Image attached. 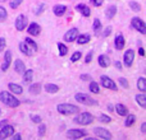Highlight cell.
<instances>
[{"label":"cell","instance_id":"cell-3","mask_svg":"<svg viewBox=\"0 0 146 140\" xmlns=\"http://www.w3.org/2000/svg\"><path fill=\"white\" fill-rule=\"evenodd\" d=\"M74 99L77 101V102L82 103V105H86V106H95L98 105V102H96L94 98H91L88 94H85V93H77V94L74 96Z\"/></svg>","mask_w":146,"mask_h":140},{"label":"cell","instance_id":"cell-25","mask_svg":"<svg viewBox=\"0 0 146 140\" xmlns=\"http://www.w3.org/2000/svg\"><path fill=\"white\" fill-rule=\"evenodd\" d=\"M33 78V70L28 69V70H25L23 73V79H25V83H30Z\"/></svg>","mask_w":146,"mask_h":140},{"label":"cell","instance_id":"cell-36","mask_svg":"<svg viewBox=\"0 0 146 140\" xmlns=\"http://www.w3.org/2000/svg\"><path fill=\"white\" fill-rule=\"evenodd\" d=\"M7 17H8V13H7V10H5L3 7H0V22H3V20H5V19H7Z\"/></svg>","mask_w":146,"mask_h":140},{"label":"cell","instance_id":"cell-48","mask_svg":"<svg viewBox=\"0 0 146 140\" xmlns=\"http://www.w3.org/2000/svg\"><path fill=\"white\" fill-rule=\"evenodd\" d=\"M81 79H82L83 82H88V80H91V77L88 74H82L81 75Z\"/></svg>","mask_w":146,"mask_h":140},{"label":"cell","instance_id":"cell-18","mask_svg":"<svg viewBox=\"0 0 146 140\" xmlns=\"http://www.w3.org/2000/svg\"><path fill=\"white\" fill-rule=\"evenodd\" d=\"M99 65H100L101 68H108V66L110 65V60H109L108 56H105V55L99 56Z\"/></svg>","mask_w":146,"mask_h":140},{"label":"cell","instance_id":"cell-21","mask_svg":"<svg viewBox=\"0 0 146 140\" xmlns=\"http://www.w3.org/2000/svg\"><path fill=\"white\" fill-rule=\"evenodd\" d=\"M115 111L118 115L121 116H126L127 113H128V110H127V107L124 105H122V103H118V105H115Z\"/></svg>","mask_w":146,"mask_h":140},{"label":"cell","instance_id":"cell-13","mask_svg":"<svg viewBox=\"0 0 146 140\" xmlns=\"http://www.w3.org/2000/svg\"><path fill=\"white\" fill-rule=\"evenodd\" d=\"M12 64V52L10 51H7L4 55V61H3V65H1V70L3 71H7L8 68Z\"/></svg>","mask_w":146,"mask_h":140},{"label":"cell","instance_id":"cell-9","mask_svg":"<svg viewBox=\"0 0 146 140\" xmlns=\"http://www.w3.org/2000/svg\"><path fill=\"white\" fill-rule=\"evenodd\" d=\"M133 60H135V51L133 50H127L126 52H124V55H123L124 65H126L127 68L132 66V64H133Z\"/></svg>","mask_w":146,"mask_h":140},{"label":"cell","instance_id":"cell-26","mask_svg":"<svg viewBox=\"0 0 146 140\" xmlns=\"http://www.w3.org/2000/svg\"><path fill=\"white\" fill-rule=\"evenodd\" d=\"M136 102L141 106L142 108L146 107V96L145 94H137L136 96Z\"/></svg>","mask_w":146,"mask_h":140},{"label":"cell","instance_id":"cell-40","mask_svg":"<svg viewBox=\"0 0 146 140\" xmlns=\"http://www.w3.org/2000/svg\"><path fill=\"white\" fill-rule=\"evenodd\" d=\"M100 121L101 122H104V124H109L111 121V118L109 117V116H105V115H101L100 116Z\"/></svg>","mask_w":146,"mask_h":140},{"label":"cell","instance_id":"cell-11","mask_svg":"<svg viewBox=\"0 0 146 140\" xmlns=\"http://www.w3.org/2000/svg\"><path fill=\"white\" fill-rule=\"evenodd\" d=\"M26 27H27V18H26V15L19 14L15 19V28L18 31H23Z\"/></svg>","mask_w":146,"mask_h":140},{"label":"cell","instance_id":"cell-51","mask_svg":"<svg viewBox=\"0 0 146 140\" xmlns=\"http://www.w3.org/2000/svg\"><path fill=\"white\" fill-rule=\"evenodd\" d=\"M13 139H14V140H21V135H19V134H15V135H14V134H13Z\"/></svg>","mask_w":146,"mask_h":140},{"label":"cell","instance_id":"cell-45","mask_svg":"<svg viewBox=\"0 0 146 140\" xmlns=\"http://www.w3.org/2000/svg\"><path fill=\"white\" fill-rule=\"evenodd\" d=\"M91 3H92L95 7H101L104 3V0H91Z\"/></svg>","mask_w":146,"mask_h":140},{"label":"cell","instance_id":"cell-27","mask_svg":"<svg viewBox=\"0 0 146 140\" xmlns=\"http://www.w3.org/2000/svg\"><path fill=\"white\" fill-rule=\"evenodd\" d=\"M40 92H41V84H38V83H35V84H32L30 87L31 94H38Z\"/></svg>","mask_w":146,"mask_h":140},{"label":"cell","instance_id":"cell-37","mask_svg":"<svg viewBox=\"0 0 146 140\" xmlns=\"http://www.w3.org/2000/svg\"><path fill=\"white\" fill-rule=\"evenodd\" d=\"M22 1L23 0H10V8H12V9H17Z\"/></svg>","mask_w":146,"mask_h":140},{"label":"cell","instance_id":"cell-23","mask_svg":"<svg viewBox=\"0 0 146 140\" xmlns=\"http://www.w3.org/2000/svg\"><path fill=\"white\" fill-rule=\"evenodd\" d=\"M8 87H9V89L12 90L13 93H15V94H21V93L23 92L22 87H21V85H18V84H15V83H9V85H8Z\"/></svg>","mask_w":146,"mask_h":140},{"label":"cell","instance_id":"cell-1","mask_svg":"<svg viewBox=\"0 0 146 140\" xmlns=\"http://www.w3.org/2000/svg\"><path fill=\"white\" fill-rule=\"evenodd\" d=\"M0 101H1L4 105L9 106V107H18V106L21 105L19 99H17L15 97H13L10 93L5 92V90L0 92Z\"/></svg>","mask_w":146,"mask_h":140},{"label":"cell","instance_id":"cell-4","mask_svg":"<svg viewBox=\"0 0 146 140\" xmlns=\"http://www.w3.org/2000/svg\"><path fill=\"white\" fill-rule=\"evenodd\" d=\"M74 121L77 124H80V125H90L94 121V116L88 112H82L74 118Z\"/></svg>","mask_w":146,"mask_h":140},{"label":"cell","instance_id":"cell-33","mask_svg":"<svg viewBox=\"0 0 146 140\" xmlns=\"http://www.w3.org/2000/svg\"><path fill=\"white\" fill-rule=\"evenodd\" d=\"M101 28H103V27H101L100 20H99V19L94 20V31H95V35H99V32H100Z\"/></svg>","mask_w":146,"mask_h":140},{"label":"cell","instance_id":"cell-43","mask_svg":"<svg viewBox=\"0 0 146 140\" xmlns=\"http://www.w3.org/2000/svg\"><path fill=\"white\" fill-rule=\"evenodd\" d=\"M31 120H32V122H35V124H40L41 122V117L40 116H37V115H35V116H31Z\"/></svg>","mask_w":146,"mask_h":140},{"label":"cell","instance_id":"cell-24","mask_svg":"<svg viewBox=\"0 0 146 140\" xmlns=\"http://www.w3.org/2000/svg\"><path fill=\"white\" fill-rule=\"evenodd\" d=\"M90 40H91V37H90V35H81L80 37L77 36V43H80V45H85V43H87V42H90Z\"/></svg>","mask_w":146,"mask_h":140},{"label":"cell","instance_id":"cell-30","mask_svg":"<svg viewBox=\"0 0 146 140\" xmlns=\"http://www.w3.org/2000/svg\"><path fill=\"white\" fill-rule=\"evenodd\" d=\"M58 48H59V55L60 56H66L67 52H68V47H67L64 43H62V42L58 43Z\"/></svg>","mask_w":146,"mask_h":140},{"label":"cell","instance_id":"cell-7","mask_svg":"<svg viewBox=\"0 0 146 140\" xmlns=\"http://www.w3.org/2000/svg\"><path fill=\"white\" fill-rule=\"evenodd\" d=\"M13 134H14V128L10 125H4L1 128V130H0V140H4L7 138H9V136H12Z\"/></svg>","mask_w":146,"mask_h":140},{"label":"cell","instance_id":"cell-8","mask_svg":"<svg viewBox=\"0 0 146 140\" xmlns=\"http://www.w3.org/2000/svg\"><path fill=\"white\" fill-rule=\"evenodd\" d=\"M67 136L69 139H81L86 136V131L81 130V129H72V130H68L67 133Z\"/></svg>","mask_w":146,"mask_h":140},{"label":"cell","instance_id":"cell-31","mask_svg":"<svg viewBox=\"0 0 146 140\" xmlns=\"http://www.w3.org/2000/svg\"><path fill=\"white\" fill-rule=\"evenodd\" d=\"M137 87H139V89L141 90V92H146V79L144 77L139 79V82H137Z\"/></svg>","mask_w":146,"mask_h":140},{"label":"cell","instance_id":"cell-34","mask_svg":"<svg viewBox=\"0 0 146 140\" xmlns=\"http://www.w3.org/2000/svg\"><path fill=\"white\" fill-rule=\"evenodd\" d=\"M90 90H91L92 93H99V92H100L98 83H96V82H91V83H90Z\"/></svg>","mask_w":146,"mask_h":140},{"label":"cell","instance_id":"cell-5","mask_svg":"<svg viewBox=\"0 0 146 140\" xmlns=\"http://www.w3.org/2000/svg\"><path fill=\"white\" fill-rule=\"evenodd\" d=\"M131 24H132V27L136 28L140 33L146 35V24H145V22L141 19V18H133L132 22H131Z\"/></svg>","mask_w":146,"mask_h":140},{"label":"cell","instance_id":"cell-47","mask_svg":"<svg viewBox=\"0 0 146 140\" xmlns=\"http://www.w3.org/2000/svg\"><path fill=\"white\" fill-rule=\"evenodd\" d=\"M110 33H111V27H106V29L104 31L103 36H104V37H108V36L110 35Z\"/></svg>","mask_w":146,"mask_h":140},{"label":"cell","instance_id":"cell-12","mask_svg":"<svg viewBox=\"0 0 146 140\" xmlns=\"http://www.w3.org/2000/svg\"><path fill=\"white\" fill-rule=\"evenodd\" d=\"M77 36H78L77 28H71V29L64 35V41H67V42H73V41L77 38Z\"/></svg>","mask_w":146,"mask_h":140},{"label":"cell","instance_id":"cell-2","mask_svg":"<svg viewBox=\"0 0 146 140\" xmlns=\"http://www.w3.org/2000/svg\"><path fill=\"white\" fill-rule=\"evenodd\" d=\"M56 110H58L59 113L62 115H74L80 111V108L77 106H73V105H69V103H60V105L56 106Z\"/></svg>","mask_w":146,"mask_h":140},{"label":"cell","instance_id":"cell-54","mask_svg":"<svg viewBox=\"0 0 146 140\" xmlns=\"http://www.w3.org/2000/svg\"><path fill=\"white\" fill-rule=\"evenodd\" d=\"M0 115H1V110H0Z\"/></svg>","mask_w":146,"mask_h":140},{"label":"cell","instance_id":"cell-42","mask_svg":"<svg viewBox=\"0 0 146 140\" xmlns=\"http://www.w3.org/2000/svg\"><path fill=\"white\" fill-rule=\"evenodd\" d=\"M5 46H7V41H5L4 37H1V38H0V52H1V51L5 48Z\"/></svg>","mask_w":146,"mask_h":140},{"label":"cell","instance_id":"cell-35","mask_svg":"<svg viewBox=\"0 0 146 140\" xmlns=\"http://www.w3.org/2000/svg\"><path fill=\"white\" fill-rule=\"evenodd\" d=\"M129 7H131V9L135 10V12H140V10H141V5L136 1H131L129 3Z\"/></svg>","mask_w":146,"mask_h":140},{"label":"cell","instance_id":"cell-53","mask_svg":"<svg viewBox=\"0 0 146 140\" xmlns=\"http://www.w3.org/2000/svg\"><path fill=\"white\" fill-rule=\"evenodd\" d=\"M139 54H140V55H141V56H144V55H145V51H144V48H142V47H140Z\"/></svg>","mask_w":146,"mask_h":140},{"label":"cell","instance_id":"cell-20","mask_svg":"<svg viewBox=\"0 0 146 140\" xmlns=\"http://www.w3.org/2000/svg\"><path fill=\"white\" fill-rule=\"evenodd\" d=\"M14 69H15V71H17V73L23 74V73H25V70H26V66H25V64H23V61L22 60H15Z\"/></svg>","mask_w":146,"mask_h":140},{"label":"cell","instance_id":"cell-44","mask_svg":"<svg viewBox=\"0 0 146 140\" xmlns=\"http://www.w3.org/2000/svg\"><path fill=\"white\" fill-rule=\"evenodd\" d=\"M44 10H45V4H41V5H40V7H38V9H37V10H36V12H35V13H36V14H37V15H40V14H41V13H42V12H44Z\"/></svg>","mask_w":146,"mask_h":140},{"label":"cell","instance_id":"cell-39","mask_svg":"<svg viewBox=\"0 0 146 140\" xmlns=\"http://www.w3.org/2000/svg\"><path fill=\"white\" fill-rule=\"evenodd\" d=\"M46 131V126L44 125V124H41L40 126H38V136H42L44 134H45Z\"/></svg>","mask_w":146,"mask_h":140},{"label":"cell","instance_id":"cell-15","mask_svg":"<svg viewBox=\"0 0 146 140\" xmlns=\"http://www.w3.org/2000/svg\"><path fill=\"white\" fill-rule=\"evenodd\" d=\"M76 10H78L83 17H90V14H91L90 8H88L87 5H85V4H78L77 7H76Z\"/></svg>","mask_w":146,"mask_h":140},{"label":"cell","instance_id":"cell-6","mask_svg":"<svg viewBox=\"0 0 146 140\" xmlns=\"http://www.w3.org/2000/svg\"><path fill=\"white\" fill-rule=\"evenodd\" d=\"M100 83L104 88H108V89H111V90H117L115 82H113V80H111L109 77H106V75H101Z\"/></svg>","mask_w":146,"mask_h":140},{"label":"cell","instance_id":"cell-16","mask_svg":"<svg viewBox=\"0 0 146 140\" xmlns=\"http://www.w3.org/2000/svg\"><path fill=\"white\" fill-rule=\"evenodd\" d=\"M114 45H115L117 50H122V48L124 47V45H126V40H124L123 36H122V35L117 36L115 40H114Z\"/></svg>","mask_w":146,"mask_h":140},{"label":"cell","instance_id":"cell-22","mask_svg":"<svg viewBox=\"0 0 146 140\" xmlns=\"http://www.w3.org/2000/svg\"><path fill=\"white\" fill-rule=\"evenodd\" d=\"M115 14H117V8L113 7V5H110V7L105 10V17L108 18V19H111Z\"/></svg>","mask_w":146,"mask_h":140},{"label":"cell","instance_id":"cell-50","mask_svg":"<svg viewBox=\"0 0 146 140\" xmlns=\"http://www.w3.org/2000/svg\"><path fill=\"white\" fill-rule=\"evenodd\" d=\"M141 131H142V133H146V122H144V124H142V125H141Z\"/></svg>","mask_w":146,"mask_h":140},{"label":"cell","instance_id":"cell-19","mask_svg":"<svg viewBox=\"0 0 146 140\" xmlns=\"http://www.w3.org/2000/svg\"><path fill=\"white\" fill-rule=\"evenodd\" d=\"M53 10H54V14H55L56 17H62V15H64V13H66L67 7H64V5H55Z\"/></svg>","mask_w":146,"mask_h":140},{"label":"cell","instance_id":"cell-46","mask_svg":"<svg viewBox=\"0 0 146 140\" xmlns=\"http://www.w3.org/2000/svg\"><path fill=\"white\" fill-rule=\"evenodd\" d=\"M91 60H92V51L87 54V56H86V59H85V63L88 64V63H91Z\"/></svg>","mask_w":146,"mask_h":140},{"label":"cell","instance_id":"cell-32","mask_svg":"<svg viewBox=\"0 0 146 140\" xmlns=\"http://www.w3.org/2000/svg\"><path fill=\"white\" fill-rule=\"evenodd\" d=\"M25 42L27 43V45L30 46L31 48H32V50H33V52H36V51H37V43H36L35 41L32 40V38H28V37H27V38H26V40H25Z\"/></svg>","mask_w":146,"mask_h":140},{"label":"cell","instance_id":"cell-28","mask_svg":"<svg viewBox=\"0 0 146 140\" xmlns=\"http://www.w3.org/2000/svg\"><path fill=\"white\" fill-rule=\"evenodd\" d=\"M45 90L48 93H56L59 90V87L55 84H46L45 85Z\"/></svg>","mask_w":146,"mask_h":140},{"label":"cell","instance_id":"cell-10","mask_svg":"<svg viewBox=\"0 0 146 140\" xmlns=\"http://www.w3.org/2000/svg\"><path fill=\"white\" fill-rule=\"evenodd\" d=\"M94 134H95V136H99L101 139H106V140L111 139V134L103 128H95L94 129Z\"/></svg>","mask_w":146,"mask_h":140},{"label":"cell","instance_id":"cell-17","mask_svg":"<svg viewBox=\"0 0 146 140\" xmlns=\"http://www.w3.org/2000/svg\"><path fill=\"white\" fill-rule=\"evenodd\" d=\"M19 50L22 51L25 55H27V56H31V55L33 54V50H32V48H31L26 42H21V43H19Z\"/></svg>","mask_w":146,"mask_h":140},{"label":"cell","instance_id":"cell-29","mask_svg":"<svg viewBox=\"0 0 146 140\" xmlns=\"http://www.w3.org/2000/svg\"><path fill=\"white\" fill-rule=\"evenodd\" d=\"M135 121H136V116L135 115H128L126 118V121H124V125L127 126V128H129V126H132L135 124Z\"/></svg>","mask_w":146,"mask_h":140},{"label":"cell","instance_id":"cell-49","mask_svg":"<svg viewBox=\"0 0 146 140\" xmlns=\"http://www.w3.org/2000/svg\"><path fill=\"white\" fill-rule=\"evenodd\" d=\"M114 65H115V68L118 70H122V64L119 63V61H115V64H114Z\"/></svg>","mask_w":146,"mask_h":140},{"label":"cell","instance_id":"cell-14","mask_svg":"<svg viewBox=\"0 0 146 140\" xmlns=\"http://www.w3.org/2000/svg\"><path fill=\"white\" fill-rule=\"evenodd\" d=\"M27 31H28V33H30V35L38 36V35H40V32H41V27L37 24V23H31L30 27L27 28Z\"/></svg>","mask_w":146,"mask_h":140},{"label":"cell","instance_id":"cell-38","mask_svg":"<svg viewBox=\"0 0 146 140\" xmlns=\"http://www.w3.org/2000/svg\"><path fill=\"white\" fill-rule=\"evenodd\" d=\"M81 56H82V54L78 52V51H77V52H74V54H73V55L71 56V61H73V63H76V61H78V60L81 59Z\"/></svg>","mask_w":146,"mask_h":140},{"label":"cell","instance_id":"cell-41","mask_svg":"<svg viewBox=\"0 0 146 140\" xmlns=\"http://www.w3.org/2000/svg\"><path fill=\"white\" fill-rule=\"evenodd\" d=\"M119 83L122 84V87H123V88H128V85H129L126 78H119Z\"/></svg>","mask_w":146,"mask_h":140},{"label":"cell","instance_id":"cell-52","mask_svg":"<svg viewBox=\"0 0 146 140\" xmlns=\"http://www.w3.org/2000/svg\"><path fill=\"white\" fill-rule=\"evenodd\" d=\"M8 124V120H3V121H0V128H3L4 125H7Z\"/></svg>","mask_w":146,"mask_h":140}]
</instances>
